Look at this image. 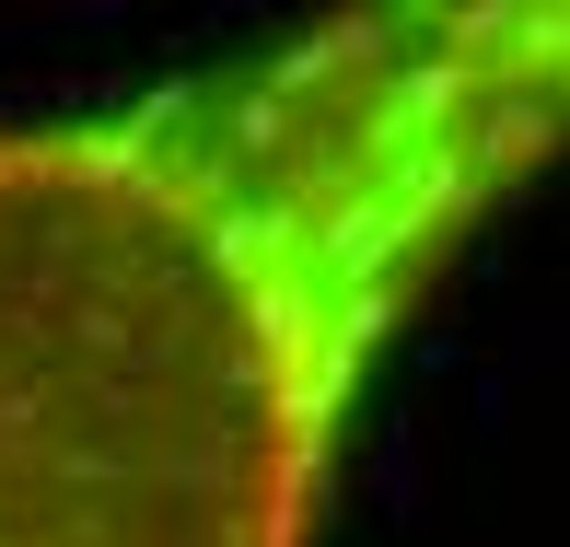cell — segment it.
<instances>
[{"instance_id": "1", "label": "cell", "mask_w": 570, "mask_h": 547, "mask_svg": "<svg viewBox=\"0 0 570 547\" xmlns=\"http://www.w3.org/2000/svg\"><path fill=\"white\" fill-rule=\"evenodd\" d=\"M570 175V0H350L0 117V547H315L420 315Z\"/></svg>"}]
</instances>
